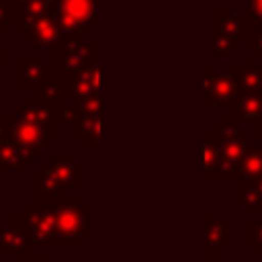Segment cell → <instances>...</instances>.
I'll list each match as a JSON object with an SVG mask.
<instances>
[{
    "label": "cell",
    "mask_w": 262,
    "mask_h": 262,
    "mask_svg": "<svg viewBox=\"0 0 262 262\" xmlns=\"http://www.w3.org/2000/svg\"><path fill=\"white\" fill-rule=\"evenodd\" d=\"M53 16L61 31L59 41L82 39V33L92 29L100 16V0H57Z\"/></svg>",
    "instance_id": "6da1fadb"
},
{
    "label": "cell",
    "mask_w": 262,
    "mask_h": 262,
    "mask_svg": "<svg viewBox=\"0 0 262 262\" xmlns=\"http://www.w3.org/2000/svg\"><path fill=\"white\" fill-rule=\"evenodd\" d=\"M51 209H53L57 229H59L63 244H70L76 248L82 246L84 237H88L92 233V227H90L92 211L88 207H84L82 201H78V199H61L55 205H51Z\"/></svg>",
    "instance_id": "7a4b0ae2"
},
{
    "label": "cell",
    "mask_w": 262,
    "mask_h": 262,
    "mask_svg": "<svg viewBox=\"0 0 262 262\" xmlns=\"http://www.w3.org/2000/svg\"><path fill=\"white\" fill-rule=\"evenodd\" d=\"M203 86H201V102L203 106L223 104L233 106L239 96V72L233 70H211L203 68Z\"/></svg>",
    "instance_id": "3957f363"
},
{
    "label": "cell",
    "mask_w": 262,
    "mask_h": 262,
    "mask_svg": "<svg viewBox=\"0 0 262 262\" xmlns=\"http://www.w3.org/2000/svg\"><path fill=\"white\" fill-rule=\"evenodd\" d=\"M96 53H100V41H96V39L94 41H84V39L59 41L57 47L53 49V68L61 80L72 78Z\"/></svg>",
    "instance_id": "277c9868"
},
{
    "label": "cell",
    "mask_w": 262,
    "mask_h": 262,
    "mask_svg": "<svg viewBox=\"0 0 262 262\" xmlns=\"http://www.w3.org/2000/svg\"><path fill=\"white\" fill-rule=\"evenodd\" d=\"M211 135H213L223 160L239 170V162L246 156L248 147L252 145L250 143V135L246 131H242L239 125L229 119V115L223 117L219 123H215L211 127Z\"/></svg>",
    "instance_id": "5b68a950"
},
{
    "label": "cell",
    "mask_w": 262,
    "mask_h": 262,
    "mask_svg": "<svg viewBox=\"0 0 262 262\" xmlns=\"http://www.w3.org/2000/svg\"><path fill=\"white\" fill-rule=\"evenodd\" d=\"M59 86L68 100L100 96V53H96L76 76L59 78Z\"/></svg>",
    "instance_id": "8992f818"
},
{
    "label": "cell",
    "mask_w": 262,
    "mask_h": 262,
    "mask_svg": "<svg viewBox=\"0 0 262 262\" xmlns=\"http://www.w3.org/2000/svg\"><path fill=\"white\" fill-rule=\"evenodd\" d=\"M25 221H27V227H29V233H31L35 246H47V248L63 246L51 205L49 207H37V205L29 207L25 211Z\"/></svg>",
    "instance_id": "52a82bcc"
},
{
    "label": "cell",
    "mask_w": 262,
    "mask_h": 262,
    "mask_svg": "<svg viewBox=\"0 0 262 262\" xmlns=\"http://www.w3.org/2000/svg\"><path fill=\"white\" fill-rule=\"evenodd\" d=\"M12 139L33 158L37 160V154L55 141V127L53 125H41L29 119H18L14 117L12 123Z\"/></svg>",
    "instance_id": "ba28073f"
},
{
    "label": "cell",
    "mask_w": 262,
    "mask_h": 262,
    "mask_svg": "<svg viewBox=\"0 0 262 262\" xmlns=\"http://www.w3.org/2000/svg\"><path fill=\"white\" fill-rule=\"evenodd\" d=\"M35 254V242L29 233L25 217H8L0 227V256H31Z\"/></svg>",
    "instance_id": "9c48e42d"
},
{
    "label": "cell",
    "mask_w": 262,
    "mask_h": 262,
    "mask_svg": "<svg viewBox=\"0 0 262 262\" xmlns=\"http://www.w3.org/2000/svg\"><path fill=\"white\" fill-rule=\"evenodd\" d=\"M201 139H203L201 141L203 143V172H201L203 180H207V182H219V180L231 182V180H239V170L223 160V156H221V151H219V147H217L211 131L209 133H203Z\"/></svg>",
    "instance_id": "30bf717a"
},
{
    "label": "cell",
    "mask_w": 262,
    "mask_h": 262,
    "mask_svg": "<svg viewBox=\"0 0 262 262\" xmlns=\"http://www.w3.org/2000/svg\"><path fill=\"white\" fill-rule=\"evenodd\" d=\"M43 168L59 182L63 190H80L82 188V164L74 160L70 151H55Z\"/></svg>",
    "instance_id": "8fae6325"
},
{
    "label": "cell",
    "mask_w": 262,
    "mask_h": 262,
    "mask_svg": "<svg viewBox=\"0 0 262 262\" xmlns=\"http://www.w3.org/2000/svg\"><path fill=\"white\" fill-rule=\"evenodd\" d=\"M63 108L66 106H55V104L39 98L37 94H33V96L25 98V102L14 108V117L55 127V125H63Z\"/></svg>",
    "instance_id": "7c38bea8"
},
{
    "label": "cell",
    "mask_w": 262,
    "mask_h": 262,
    "mask_svg": "<svg viewBox=\"0 0 262 262\" xmlns=\"http://www.w3.org/2000/svg\"><path fill=\"white\" fill-rule=\"evenodd\" d=\"M25 37L27 41L33 43V47L37 49H49L53 51L61 39V31L57 27V20L53 14H45V16H39L35 20H31L27 27H25Z\"/></svg>",
    "instance_id": "4fadbf2b"
},
{
    "label": "cell",
    "mask_w": 262,
    "mask_h": 262,
    "mask_svg": "<svg viewBox=\"0 0 262 262\" xmlns=\"http://www.w3.org/2000/svg\"><path fill=\"white\" fill-rule=\"evenodd\" d=\"M57 76L55 68L45 66L39 59H16L14 61V86L16 88H37L45 80Z\"/></svg>",
    "instance_id": "5bb4252c"
},
{
    "label": "cell",
    "mask_w": 262,
    "mask_h": 262,
    "mask_svg": "<svg viewBox=\"0 0 262 262\" xmlns=\"http://www.w3.org/2000/svg\"><path fill=\"white\" fill-rule=\"evenodd\" d=\"M211 29L223 35H229L239 41H248L252 33V18L248 12L231 14V12H213L211 14Z\"/></svg>",
    "instance_id": "9a60e30c"
},
{
    "label": "cell",
    "mask_w": 262,
    "mask_h": 262,
    "mask_svg": "<svg viewBox=\"0 0 262 262\" xmlns=\"http://www.w3.org/2000/svg\"><path fill=\"white\" fill-rule=\"evenodd\" d=\"M229 119L237 125H262V92H239Z\"/></svg>",
    "instance_id": "2e32d148"
},
{
    "label": "cell",
    "mask_w": 262,
    "mask_h": 262,
    "mask_svg": "<svg viewBox=\"0 0 262 262\" xmlns=\"http://www.w3.org/2000/svg\"><path fill=\"white\" fill-rule=\"evenodd\" d=\"M33 199L37 207H49L63 199V188L43 166L33 176Z\"/></svg>",
    "instance_id": "e0dca14e"
},
{
    "label": "cell",
    "mask_w": 262,
    "mask_h": 262,
    "mask_svg": "<svg viewBox=\"0 0 262 262\" xmlns=\"http://www.w3.org/2000/svg\"><path fill=\"white\" fill-rule=\"evenodd\" d=\"M229 217H203L201 227H203V246L209 248H219L225 250L231 246V235H229Z\"/></svg>",
    "instance_id": "ac0fdd59"
},
{
    "label": "cell",
    "mask_w": 262,
    "mask_h": 262,
    "mask_svg": "<svg viewBox=\"0 0 262 262\" xmlns=\"http://www.w3.org/2000/svg\"><path fill=\"white\" fill-rule=\"evenodd\" d=\"M239 92H262V59H239Z\"/></svg>",
    "instance_id": "d6986e66"
},
{
    "label": "cell",
    "mask_w": 262,
    "mask_h": 262,
    "mask_svg": "<svg viewBox=\"0 0 262 262\" xmlns=\"http://www.w3.org/2000/svg\"><path fill=\"white\" fill-rule=\"evenodd\" d=\"M31 162H33V158L14 139H10L2 147V151H0V172L2 170H8V172H25Z\"/></svg>",
    "instance_id": "ffe728a7"
},
{
    "label": "cell",
    "mask_w": 262,
    "mask_h": 262,
    "mask_svg": "<svg viewBox=\"0 0 262 262\" xmlns=\"http://www.w3.org/2000/svg\"><path fill=\"white\" fill-rule=\"evenodd\" d=\"M70 127L80 137L82 143H98L100 141V113L80 115L70 123Z\"/></svg>",
    "instance_id": "44dd1931"
},
{
    "label": "cell",
    "mask_w": 262,
    "mask_h": 262,
    "mask_svg": "<svg viewBox=\"0 0 262 262\" xmlns=\"http://www.w3.org/2000/svg\"><path fill=\"white\" fill-rule=\"evenodd\" d=\"M239 182V205L244 209H262V174L242 178Z\"/></svg>",
    "instance_id": "7402d4cb"
},
{
    "label": "cell",
    "mask_w": 262,
    "mask_h": 262,
    "mask_svg": "<svg viewBox=\"0 0 262 262\" xmlns=\"http://www.w3.org/2000/svg\"><path fill=\"white\" fill-rule=\"evenodd\" d=\"M239 47H242L239 39H233L229 35H223V33L211 29V59H215V61L231 59V55Z\"/></svg>",
    "instance_id": "603a6c76"
},
{
    "label": "cell",
    "mask_w": 262,
    "mask_h": 262,
    "mask_svg": "<svg viewBox=\"0 0 262 262\" xmlns=\"http://www.w3.org/2000/svg\"><path fill=\"white\" fill-rule=\"evenodd\" d=\"M262 174V145H250L239 162V180Z\"/></svg>",
    "instance_id": "cb8c5ba5"
},
{
    "label": "cell",
    "mask_w": 262,
    "mask_h": 262,
    "mask_svg": "<svg viewBox=\"0 0 262 262\" xmlns=\"http://www.w3.org/2000/svg\"><path fill=\"white\" fill-rule=\"evenodd\" d=\"M248 244L262 254V219L260 217H250L248 219Z\"/></svg>",
    "instance_id": "d4e9b609"
},
{
    "label": "cell",
    "mask_w": 262,
    "mask_h": 262,
    "mask_svg": "<svg viewBox=\"0 0 262 262\" xmlns=\"http://www.w3.org/2000/svg\"><path fill=\"white\" fill-rule=\"evenodd\" d=\"M248 47L256 53V57L262 59V23H256V29L248 37Z\"/></svg>",
    "instance_id": "484cf974"
},
{
    "label": "cell",
    "mask_w": 262,
    "mask_h": 262,
    "mask_svg": "<svg viewBox=\"0 0 262 262\" xmlns=\"http://www.w3.org/2000/svg\"><path fill=\"white\" fill-rule=\"evenodd\" d=\"M8 25H12V10L6 0H0V33H4Z\"/></svg>",
    "instance_id": "4316f807"
},
{
    "label": "cell",
    "mask_w": 262,
    "mask_h": 262,
    "mask_svg": "<svg viewBox=\"0 0 262 262\" xmlns=\"http://www.w3.org/2000/svg\"><path fill=\"white\" fill-rule=\"evenodd\" d=\"M248 14L252 20L262 23V0H248Z\"/></svg>",
    "instance_id": "83f0119b"
},
{
    "label": "cell",
    "mask_w": 262,
    "mask_h": 262,
    "mask_svg": "<svg viewBox=\"0 0 262 262\" xmlns=\"http://www.w3.org/2000/svg\"><path fill=\"white\" fill-rule=\"evenodd\" d=\"M221 252H223V250H219V248L203 246V262H223Z\"/></svg>",
    "instance_id": "f1b7e54d"
},
{
    "label": "cell",
    "mask_w": 262,
    "mask_h": 262,
    "mask_svg": "<svg viewBox=\"0 0 262 262\" xmlns=\"http://www.w3.org/2000/svg\"><path fill=\"white\" fill-rule=\"evenodd\" d=\"M14 262H55V258L49 256V254H43V256H39V254H31V256H18Z\"/></svg>",
    "instance_id": "f546056e"
},
{
    "label": "cell",
    "mask_w": 262,
    "mask_h": 262,
    "mask_svg": "<svg viewBox=\"0 0 262 262\" xmlns=\"http://www.w3.org/2000/svg\"><path fill=\"white\" fill-rule=\"evenodd\" d=\"M6 66H8V51L6 49H0V72L6 70Z\"/></svg>",
    "instance_id": "4dcf8cb0"
},
{
    "label": "cell",
    "mask_w": 262,
    "mask_h": 262,
    "mask_svg": "<svg viewBox=\"0 0 262 262\" xmlns=\"http://www.w3.org/2000/svg\"><path fill=\"white\" fill-rule=\"evenodd\" d=\"M6 2H8V4H10V10H14V8H16V6H18V4H23V2H25V0H6Z\"/></svg>",
    "instance_id": "1f68e13d"
},
{
    "label": "cell",
    "mask_w": 262,
    "mask_h": 262,
    "mask_svg": "<svg viewBox=\"0 0 262 262\" xmlns=\"http://www.w3.org/2000/svg\"><path fill=\"white\" fill-rule=\"evenodd\" d=\"M258 139H260V145H262V125H258Z\"/></svg>",
    "instance_id": "d6a6232c"
}]
</instances>
